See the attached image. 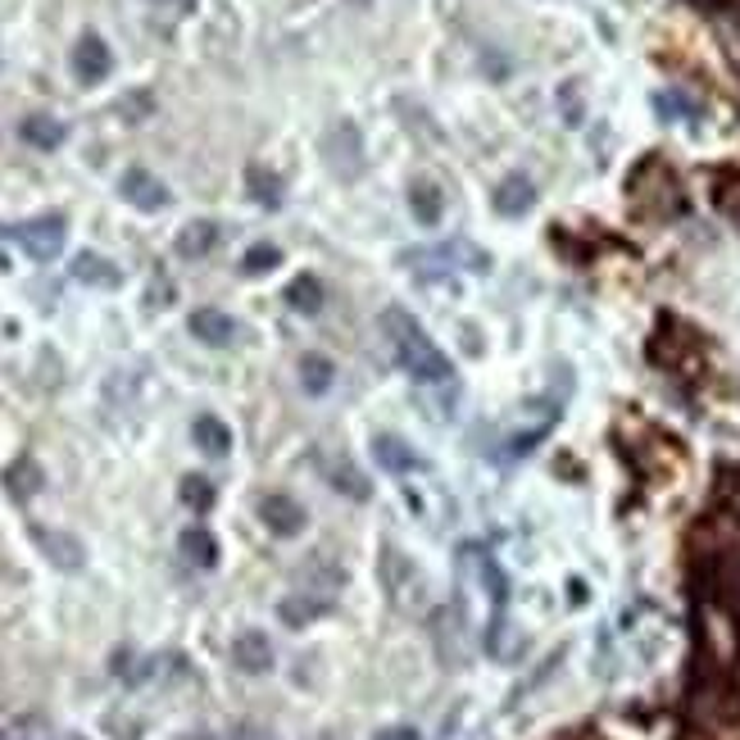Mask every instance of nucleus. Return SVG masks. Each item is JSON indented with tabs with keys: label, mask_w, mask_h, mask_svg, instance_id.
I'll return each mask as SVG.
<instances>
[{
	"label": "nucleus",
	"mask_w": 740,
	"mask_h": 740,
	"mask_svg": "<svg viewBox=\"0 0 740 740\" xmlns=\"http://www.w3.org/2000/svg\"><path fill=\"white\" fill-rule=\"evenodd\" d=\"M73 277H78L83 287H105V291H114L123 283V273L105 260V254H91V250H83L78 260H73Z\"/></svg>",
	"instance_id": "15"
},
{
	"label": "nucleus",
	"mask_w": 740,
	"mask_h": 740,
	"mask_svg": "<svg viewBox=\"0 0 740 740\" xmlns=\"http://www.w3.org/2000/svg\"><path fill=\"white\" fill-rule=\"evenodd\" d=\"M381 581H387V595H391L396 609H404V614H418V609H423L427 586H423L418 564L404 550L387 545V559H381Z\"/></svg>",
	"instance_id": "4"
},
{
	"label": "nucleus",
	"mask_w": 740,
	"mask_h": 740,
	"mask_svg": "<svg viewBox=\"0 0 740 740\" xmlns=\"http://www.w3.org/2000/svg\"><path fill=\"white\" fill-rule=\"evenodd\" d=\"M233 740H273V736H268V731H260V727H241Z\"/></svg>",
	"instance_id": "32"
},
{
	"label": "nucleus",
	"mask_w": 740,
	"mask_h": 740,
	"mask_svg": "<svg viewBox=\"0 0 740 740\" xmlns=\"http://www.w3.org/2000/svg\"><path fill=\"white\" fill-rule=\"evenodd\" d=\"M410 210H414V218L423 227H437L446 218V196H441V187L431 183V177H418V183L410 187Z\"/></svg>",
	"instance_id": "14"
},
{
	"label": "nucleus",
	"mask_w": 740,
	"mask_h": 740,
	"mask_svg": "<svg viewBox=\"0 0 740 740\" xmlns=\"http://www.w3.org/2000/svg\"><path fill=\"white\" fill-rule=\"evenodd\" d=\"M155 5H173L177 14H191V10H196V0H155Z\"/></svg>",
	"instance_id": "33"
},
{
	"label": "nucleus",
	"mask_w": 740,
	"mask_h": 740,
	"mask_svg": "<svg viewBox=\"0 0 740 740\" xmlns=\"http://www.w3.org/2000/svg\"><path fill=\"white\" fill-rule=\"evenodd\" d=\"M260 518L268 531L277 536H300L304 531V509L291 500V496H264L260 500Z\"/></svg>",
	"instance_id": "11"
},
{
	"label": "nucleus",
	"mask_w": 740,
	"mask_h": 740,
	"mask_svg": "<svg viewBox=\"0 0 740 740\" xmlns=\"http://www.w3.org/2000/svg\"><path fill=\"white\" fill-rule=\"evenodd\" d=\"M14 246H23L33 254V260H55V254L64 250V233H68V223H64V214H41V218H28V223H10V227H0Z\"/></svg>",
	"instance_id": "6"
},
{
	"label": "nucleus",
	"mask_w": 740,
	"mask_h": 740,
	"mask_svg": "<svg viewBox=\"0 0 740 740\" xmlns=\"http://www.w3.org/2000/svg\"><path fill=\"white\" fill-rule=\"evenodd\" d=\"M118 191H123L127 205H137V210H146V214H155V210L168 205V187L160 183L155 173H146V168H127L123 183H118Z\"/></svg>",
	"instance_id": "7"
},
{
	"label": "nucleus",
	"mask_w": 740,
	"mask_h": 740,
	"mask_svg": "<svg viewBox=\"0 0 740 740\" xmlns=\"http://www.w3.org/2000/svg\"><path fill=\"white\" fill-rule=\"evenodd\" d=\"M191 337L205 346H233L237 341V318L223 310H196L191 314Z\"/></svg>",
	"instance_id": "13"
},
{
	"label": "nucleus",
	"mask_w": 740,
	"mask_h": 740,
	"mask_svg": "<svg viewBox=\"0 0 740 740\" xmlns=\"http://www.w3.org/2000/svg\"><path fill=\"white\" fill-rule=\"evenodd\" d=\"M110 68H114V55L96 33H87L78 46H73V73H78V83H105Z\"/></svg>",
	"instance_id": "8"
},
{
	"label": "nucleus",
	"mask_w": 740,
	"mask_h": 740,
	"mask_svg": "<svg viewBox=\"0 0 740 740\" xmlns=\"http://www.w3.org/2000/svg\"><path fill=\"white\" fill-rule=\"evenodd\" d=\"M287 304H291L296 314H318V310H323V283H318L314 273H300L296 283L287 287Z\"/></svg>",
	"instance_id": "24"
},
{
	"label": "nucleus",
	"mask_w": 740,
	"mask_h": 740,
	"mask_svg": "<svg viewBox=\"0 0 740 740\" xmlns=\"http://www.w3.org/2000/svg\"><path fill=\"white\" fill-rule=\"evenodd\" d=\"M350 5H368V0H350Z\"/></svg>",
	"instance_id": "35"
},
{
	"label": "nucleus",
	"mask_w": 740,
	"mask_h": 740,
	"mask_svg": "<svg viewBox=\"0 0 740 740\" xmlns=\"http://www.w3.org/2000/svg\"><path fill=\"white\" fill-rule=\"evenodd\" d=\"M150 110H155V96H150V91H133V96H123V100H118V114H123V118H133V123L150 118Z\"/></svg>",
	"instance_id": "30"
},
{
	"label": "nucleus",
	"mask_w": 740,
	"mask_h": 740,
	"mask_svg": "<svg viewBox=\"0 0 740 740\" xmlns=\"http://www.w3.org/2000/svg\"><path fill=\"white\" fill-rule=\"evenodd\" d=\"M233 663H237L241 673H250V677L268 673V668H273V645H268V636H264V631H241L237 641H233Z\"/></svg>",
	"instance_id": "12"
},
{
	"label": "nucleus",
	"mask_w": 740,
	"mask_h": 740,
	"mask_svg": "<svg viewBox=\"0 0 740 740\" xmlns=\"http://www.w3.org/2000/svg\"><path fill=\"white\" fill-rule=\"evenodd\" d=\"M381 331L391 337L396 360L404 364V373H410L414 381H450V360L404 310H387V314H381Z\"/></svg>",
	"instance_id": "2"
},
{
	"label": "nucleus",
	"mask_w": 740,
	"mask_h": 740,
	"mask_svg": "<svg viewBox=\"0 0 740 740\" xmlns=\"http://www.w3.org/2000/svg\"><path fill=\"white\" fill-rule=\"evenodd\" d=\"M713 205H718V214H727L731 223H740V173L736 168H723L713 177Z\"/></svg>",
	"instance_id": "25"
},
{
	"label": "nucleus",
	"mask_w": 740,
	"mask_h": 740,
	"mask_svg": "<svg viewBox=\"0 0 740 740\" xmlns=\"http://www.w3.org/2000/svg\"><path fill=\"white\" fill-rule=\"evenodd\" d=\"M323 160H327L331 177H341V183H354V177L368 168V160H364V137H360V127H354L350 118H341V123L327 127Z\"/></svg>",
	"instance_id": "5"
},
{
	"label": "nucleus",
	"mask_w": 740,
	"mask_h": 740,
	"mask_svg": "<svg viewBox=\"0 0 740 740\" xmlns=\"http://www.w3.org/2000/svg\"><path fill=\"white\" fill-rule=\"evenodd\" d=\"M183 554L191 559L196 568H214L218 564V545H214V536L205 527H187L183 531Z\"/></svg>",
	"instance_id": "26"
},
{
	"label": "nucleus",
	"mask_w": 740,
	"mask_h": 740,
	"mask_svg": "<svg viewBox=\"0 0 740 740\" xmlns=\"http://www.w3.org/2000/svg\"><path fill=\"white\" fill-rule=\"evenodd\" d=\"M373 454H377V464L387 473H418L423 468V459L410 450V441H400V437H377Z\"/></svg>",
	"instance_id": "18"
},
{
	"label": "nucleus",
	"mask_w": 740,
	"mask_h": 740,
	"mask_svg": "<svg viewBox=\"0 0 740 740\" xmlns=\"http://www.w3.org/2000/svg\"><path fill=\"white\" fill-rule=\"evenodd\" d=\"M327 609H331V600H314L310 591H296V595H287L283 604H277V618L300 631V627H310L314 618H323Z\"/></svg>",
	"instance_id": "17"
},
{
	"label": "nucleus",
	"mask_w": 740,
	"mask_h": 740,
	"mask_svg": "<svg viewBox=\"0 0 740 740\" xmlns=\"http://www.w3.org/2000/svg\"><path fill=\"white\" fill-rule=\"evenodd\" d=\"M246 187H250V196L260 200L264 210H277V205H283V177L268 173L264 164H250V168H246Z\"/></svg>",
	"instance_id": "22"
},
{
	"label": "nucleus",
	"mask_w": 740,
	"mask_h": 740,
	"mask_svg": "<svg viewBox=\"0 0 740 740\" xmlns=\"http://www.w3.org/2000/svg\"><path fill=\"white\" fill-rule=\"evenodd\" d=\"M331 381H337V364H331L327 354H304L300 360V387L310 396H327Z\"/></svg>",
	"instance_id": "21"
},
{
	"label": "nucleus",
	"mask_w": 740,
	"mask_h": 740,
	"mask_svg": "<svg viewBox=\"0 0 740 740\" xmlns=\"http://www.w3.org/2000/svg\"><path fill=\"white\" fill-rule=\"evenodd\" d=\"M531 205H536V187H531V177H523V173H509L504 183L491 191V210L500 218H523V214H531Z\"/></svg>",
	"instance_id": "9"
},
{
	"label": "nucleus",
	"mask_w": 740,
	"mask_h": 740,
	"mask_svg": "<svg viewBox=\"0 0 740 740\" xmlns=\"http://www.w3.org/2000/svg\"><path fill=\"white\" fill-rule=\"evenodd\" d=\"M214 246H218V223H210V218H196L177 233V254H183V260H205Z\"/></svg>",
	"instance_id": "16"
},
{
	"label": "nucleus",
	"mask_w": 740,
	"mask_h": 740,
	"mask_svg": "<svg viewBox=\"0 0 740 740\" xmlns=\"http://www.w3.org/2000/svg\"><path fill=\"white\" fill-rule=\"evenodd\" d=\"M33 541L41 545V554H46L55 568H64V573H78V568H83V541H78V536L50 531V527H37V523H33Z\"/></svg>",
	"instance_id": "10"
},
{
	"label": "nucleus",
	"mask_w": 740,
	"mask_h": 740,
	"mask_svg": "<svg viewBox=\"0 0 740 740\" xmlns=\"http://www.w3.org/2000/svg\"><path fill=\"white\" fill-rule=\"evenodd\" d=\"M377 740H423L414 727H391V731H377Z\"/></svg>",
	"instance_id": "31"
},
{
	"label": "nucleus",
	"mask_w": 740,
	"mask_h": 740,
	"mask_svg": "<svg viewBox=\"0 0 740 740\" xmlns=\"http://www.w3.org/2000/svg\"><path fill=\"white\" fill-rule=\"evenodd\" d=\"M695 641H700V663L704 673H727L740 663V618L736 609L718 595H700L695 604Z\"/></svg>",
	"instance_id": "1"
},
{
	"label": "nucleus",
	"mask_w": 740,
	"mask_h": 740,
	"mask_svg": "<svg viewBox=\"0 0 740 740\" xmlns=\"http://www.w3.org/2000/svg\"><path fill=\"white\" fill-rule=\"evenodd\" d=\"M5 477H10V496H14V500H33V496L41 491V468L33 464L28 454H23V459H18V464H14Z\"/></svg>",
	"instance_id": "27"
},
{
	"label": "nucleus",
	"mask_w": 740,
	"mask_h": 740,
	"mask_svg": "<svg viewBox=\"0 0 740 740\" xmlns=\"http://www.w3.org/2000/svg\"><path fill=\"white\" fill-rule=\"evenodd\" d=\"M323 473H327L331 487H337L341 496H350V500H368L373 496V481L360 468H350L346 459H331V464H323Z\"/></svg>",
	"instance_id": "19"
},
{
	"label": "nucleus",
	"mask_w": 740,
	"mask_h": 740,
	"mask_svg": "<svg viewBox=\"0 0 740 740\" xmlns=\"http://www.w3.org/2000/svg\"><path fill=\"white\" fill-rule=\"evenodd\" d=\"M277 264H283V250H277V246H250V250H246V260H241V268H246L250 277L273 273Z\"/></svg>",
	"instance_id": "29"
},
{
	"label": "nucleus",
	"mask_w": 740,
	"mask_h": 740,
	"mask_svg": "<svg viewBox=\"0 0 740 740\" xmlns=\"http://www.w3.org/2000/svg\"><path fill=\"white\" fill-rule=\"evenodd\" d=\"M0 740H5V736H0Z\"/></svg>",
	"instance_id": "36"
},
{
	"label": "nucleus",
	"mask_w": 740,
	"mask_h": 740,
	"mask_svg": "<svg viewBox=\"0 0 740 740\" xmlns=\"http://www.w3.org/2000/svg\"><path fill=\"white\" fill-rule=\"evenodd\" d=\"M727 509H731V514H736V518H740V481H736V487H731V491H727Z\"/></svg>",
	"instance_id": "34"
},
{
	"label": "nucleus",
	"mask_w": 740,
	"mask_h": 740,
	"mask_svg": "<svg viewBox=\"0 0 740 740\" xmlns=\"http://www.w3.org/2000/svg\"><path fill=\"white\" fill-rule=\"evenodd\" d=\"M191 437H196V446H200V450L214 454V459H223L227 450H233V431H227V423H223V418H214V414H200V418H196V427H191Z\"/></svg>",
	"instance_id": "20"
},
{
	"label": "nucleus",
	"mask_w": 740,
	"mask_h": 740,
	"mask_svg": "<svg viewBox=\"0 0 740 740\" xmlns=\"http://www.w3.org/2000/svg\"><path fill=\"white\" fill-rule=\"evenodd\" d=\"M645 354H650V364H659L663 373H681V377H691V368H700V364H704L700 337H695V331L686 327V323H677L673 314H663V318H659V327L650 331Z\"/></svg>",
	"instance_id": "3"
},
{
	"label": "nucleus",
	"mask_w": 740,
	"mask_h": 740,
	"mask_svg": "<svg viewBox=\"0 0 740 740\" xmlns=\"http://www.w3.org/2000/svg\"><path fill=\"white\" fill-rule=\"evenodd\" d=\"M18 133H23V141L37 146V150H55V146L64 141V123H60V118H46V114H33V118L18 123Z\"/></svg>",
	"instance_id": "23"
},
{
	"label": "nucleus",
	"mask_w": 740,
	"mask_h": 740,
	"mask_svg": "<svg viewBox=\"0 0 740 740\" xmlns=\"http://www.w3.org/2000/svg\"><path fill=\"white\" fill-rule=\"evenodd\" d=\"M177 496H183V504L187 509H196V514H205V509H214V487H210V477H183V487H177Z\"/></svg>",
	"instance_id": "28"
}]
</instances>
